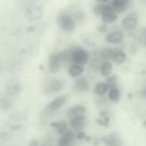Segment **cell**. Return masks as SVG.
<instances>
[{
    "mask_svg": "<svg viewBox=\"0 0 146 146\" xmlns=\"http://www.w3.org/2000/svg\"><path fill=\"white\" fill-rule=\"evenodd\" d=\"M48 0H30L27 4L24 16L29 21L39 20L42 16Z\"/></svg>",
    "mask_w": 146,
    "mask_h": 146,
    "instance_id": "1",
    "label": "cell"
},
{
    "mask_svg": "<svg viewBox=\"0 0 146 146\" xmlns=\"http://www.w3.org/2000/svg\"><path fill=\"white\" fill-rule=\"evenodd\" d=\"M26 121V118L24 115L19 112L15 111L9 116L7 124L11 129L15 130L23 127Z\"/></svg>",
    "mask_w": 146,
    "mask_h": 146,
    "instance_id": "2",
    "label": "cell"
},
{
    "mask_svg": "<svg viewBox=\"0 0 146 146\" xmlns=\"http://www.w3.org/2000/svg\"><path fill=\"white\" fill-rule=\"evenodd\" d=\"M90 57L89 53L86 50L81 48L75 50L71 54L72 59L75 64L81 66L86 64Z\"/></svg>",
    "mask_w": 146,
    "mask_h": 146,
    "instance_id": "3",
    "label": "cell"
},
{
    "mask_svg": "<svg viewBox=\"0 0 146 146\" xmlns=\"http://www.w3.org/2000/svg\"><path fill=\"white\" fill-rule=\"evenodd\" d=\"M56 21L59 26L64 31L70 32L73 31L75 27L73 20L68 15L60 13L57 16Z\"/></svg>",
    "mask_w": 146,
    "mask_h": 146,
    "instance_id": "4",
    "label": "cell"
},
{
    "mask_svg": "<svg viewBox=\"0 0 146 146\" xmlns=\"http://www.w3.org/2000/svg\"><path fill=\"white\" fill-rule=\"evenodd\" d=\"M138 18V15L136 12H131L123 19L121 23L122 26L126 30H133L137 25Z\"/></svg>",
    "mask_w": 146,
    "mask_h": 146,
    "instance_id": "5",
    "label": "cell"
},
{
    "mask_svg": "<svg viewBox=\"0 0 146 146\" xmlns=\"http://www.w3.org/2000/svg\"><path fill=\"white\" fill-rule=\"evenodd\" d=\"M66 98L64 96L59 97L51 102L44 108L42 114L47 115L60 108L65 103Z\"/></svg>",
    "mask_w": 146,
    "mask_h": 146,
    "instance_id": "6",
    "label": "cell"
},
{
    "mask_svg": "<svg viewBox=\"0 0 146 146\" xmlns=\"http://www.w3.org/2000/svg\"><path fill=\"white\" fill-rule=\"evenodd\" d=\"M102 21L104 23L110 24L117 19V16L111 6L104 5L101 15Z\"/></svg>",
    "mask_w": 146,
    "mask_h": 146,
    "instance_id": "7",
    "label": "cell"
},
{
    "mask_svg": "<svg viewBox=\"0 0 146 146\" xmlns=\"http://www.w3.org/2000/svg\"><path fill=\"white\" fill-rule=\"evenodd\" d=\"M102 62L98 58H95L91 61L87 70L88 74L90 78H94L98 76L99 72H100Z\"/></svg>",
    "mask_w": 146,
    "mask_h": 146,
    "instance_id": "8",
    "label": "cell"
},
{
    "mask_svg": "<svg viewBox=\"0 0 146 146\" xmlns=\"http://www.w3.org/2000/svg\"><path fill=\"white\" fill-rule=\"evenodd\" d=\"M85 117L82 114H78L70 117V124L74 129L78 131L82 129L85 126Z\"/></svg>",
    "mask_w": 146,
    "mask_h": 146,
    "instance_id": "9",
    "label": "cell"
},
{
    "mask_svg": "<svg viewBox=\"0 0 146 146\" xmlns=\"http://www.w3.org/2000/svg\"><path fill=\"white\" fill-rule=\"evenodd\" d=\"M7 93L11 96H15L19 94L22 90V86L20 82L15 79L9 81L6 86Z\"/></svg>",
    "mask_w": 146,
    "mask_h": 146,
    "instance_id": "10",
    "label": "cell"
},
{
    "mask_svg": "<svg viewBox=\"0 0 146 146\" xmlns=\"http://www.w3.org/2000/svg\"><path fill=\"white\" fill-rule=\"evenodd\" d=\"M129 5V0H113L111 7L115 13L121 14L125 12Z\"/></svg>",
    "mask_w": 146,
    "mask_h": 146,
    "instance_id": "11",
    "label": "cell"
},
{
    "mask_svg": "<svg viewBox=\"0 0 146 146\" xmlns=\"http://www.w3.org/2000/svg\"><path fill=\"white\" fill-rule=\"evenodd\" d=\"M75 135L71 130H66L63 135L58 140V143L60 146H67L72 143L74 141Z\"/></svg>",
    "mask_w": 146,
    "mask_h": 146,
    "instance_id": "12",
    "label": "cell"
},
{
    "mask_svg": "<svg viewBox=\"0 0 146 146\" xmlns=\"http://www.w3.org/2000/svg\"><path fill=\"white\" fill-rule=\"evenodd\" d=\"M62 58V54H54L51 56L50 59V67L51 72L54 73L58 71Z\"/></svg>",
    "mask_w": 146,
    "mask_h": 146,
    "instance_id": "13",
    "label": "cell"
},
{
    "mask_svg": "<svg viewBox=\"0 0 146 146\" xmlns=\"http://www.w3.org/2000/svg\"><path fill=\"white\" fill-rule=\"evenodd\" d=\"M105 39L106 41L108 43L116 44L121 42L123 36L119 32H115L108 34L106 36Z\"/></svg>",
    "mask_w": 146,
    "mask_h": 146,
    "instance_id": "14",
    "label": "cell"
},
{
    "mask_svg": "<svg viewBox=\"0 0 146 146\" xmlns=\"http://www.w3.org/2000/svg\"><path fill=\"white\" fill-rule=\"evenodd\" d=\"M126 56L125 52L120 49L115 48L112 59L116 63L121 64L126 60Z\"/></svg>",
    "mask_w": 146,
    "mask_h": 146,
    "instance_id": "15",
    "label": "cell"
},
{
    "mask_svg": "<svg viewBox=\"0 0 146 146\" xmlns=\"http://www.w3.org/2000/svg\"><path fill=\"white\" fill-rule=\"evenodd\" d=\"M50 125L55 128L58 134H63L66 130L67 126L66 122L64 120H60L58 122H52L50 123Z\"/></svg>",
    "mask_w": 146,
    "mask_h": 146,
    "instance_id": "16",
    "label": "cell"
},
{
    "mask_svg": "<svg viewBox=\"0 0 146 146\" xmlns=\"http://www.w3.org/2000/svg\"><path fill=\"white\" fill-rule=\"evenodd\" d=\"M75 85L78 89L82 92L87 90L89 87L88 80L84 77H81L78 79L76 81Z\"/></svg>",
    "mask_w": 146,
    "mask_h": 146,
    "instance_id": "17",
    "label": "cell"
},
{
    "mask_svg": "<svg viewBox=\"0 0 146 146\" xmlns=\"http://www.w3.org/2000/svg\"><path fill=\"white\" fill-rule=\"evenodd\" d=\"M63 87V84L58 79L53 80L50 83L48 92L57 93L61 90Z\"/></svg>",
    "mask_w": 146,
    "mask_h": 146,
    "instance_id": "18",
    "label": "cell"
},
{
    "mask_svg": "<svg viewBox=\"0 0 146 146\" xmlns=\"http://www.w3.org/2000/svg\"><path fill=\"white\" fill-rule=\"evenodd\" d=\"M102 140L105 144L109 145H116L119 142L120 139L116 133H113L108 136H104Z\"/></svg>",
    "mask_w": 146,
    "mask_h": 146,
    "instance_id": "19",
    "label": "cell"
},
{
    "mask_svg": "<svg viewBox=\"0 0 146 146\" xmlns=\"http://www.w3.org/2000/svg\"><path fill=\"white\" fill-rule=\"evenodd\" d=\"M84 71V68L82 66L75 64L70 67L68 70V73L71 77H75L80 75Z\"/></svg>",
    "mask_w": 146,
    "mask_h": 146,
    "instance_id": "20",
    "label": "cell"
},
{
    "mask_svg": "<svg viewBox=\"0 0 146 146\" xmlns=\"http://www.w3.org/2000/svg\"><path fill=\"white\" fill-rule=\"evenodd\" d=\"M85 109L82 106L77 105L74 106L67 111L68 116L71 117L73 116L80 114L85 112Z\"/></svg>",
    "mask_w": 146,
    "mask_h": 146,
    "instance_id": "21",
    "label": "cell"
},
{
    "mask_svg": "<svg viewBox=\"0 0 146 146\" xmlns=\"http://www.w3.org/2000/svg\"><path fill=\"white\" fill-rule=\"evenodd\" d=\"M112 68V65L110 62L104 61L101 64L100 72L103 76H108L111 73Z\"/></svg>",
    "mask_w": 146,
    "mask_h": 146,
    "instance_id": "22",
    "label": "cell"
},
{
    "mask_svg": "<svg viewBox=\"0 0 146 146\" xmlns=\"http://www.w3.org/2000/svg\"><path fill=\"white\" fill-rule=\"evenodd\" d=\"M114 48H105L103 49L100 53V56L103 59H112Z\"/></svg>",
    "mask_w": 146,
    "mask_h": 146,
    "instance_id": "23",
    "label": "cell"
},
{
    "mask_svg": "<svg viewBox=\"0 0 146 146\" xmlns=\"http://www.w3.org/2000/svg\"><path fill=\"white\" fill-rule=\"evenodd\" d=\"M109 88L107 83L99 82L96 85L95 88V93L98 95H101L105 93Z\"/></svg>",
    "mask_w": 146,
    "mask_h": 146,
    "instance_id": "24",
    "label": "cell"
},
{
    "mask_svg": "<svg viewBox=\"0 0 146 146\" xmlns=\"http://www.w3.org/2000/svg\"><path fill=\"white\" fill-rule=\"evenodd\" d=\"M108 96L111 101L115 102H118L120 97L119 90L117 88L110 89L109 93Z\"/></svg>",
    "mask_w": 146,
    "mask_h": 146,
    "instance_id": "25",
    "label": "cell"
},
{
    "mask_svg": "<svg viewBox=\"0 0 146 146\" xmlns=\"http://www.w3.org/2000/svg\"><path fill=\"white\" fill-rule=\"evenodd\" d=\"M117 77L115 75H112L108 77L107 79V84L109 88L110 89L117 88Z\"/></svg>",
    "mask_w": 146,
    "mask_h": 146,
    "instance_id": "26",
    "label": "cell"
},
{
    "mask_svg": "<svg viewBox=\"0 0 146 146\" xmlns=\"http://www.w3.org/2000/svg\"><path fill=\"white\" fill-rule=\"evenodd\" d=\"M0 104L3 109L5 110H7L11 108L12 103L11 101L8 98L3 97L1 99Z\"/></svg>",
    "mask_w": 146,
    "mask_h": 146,
    "instance_id": "27",
    "label": "cell"
},
{
    "mask_svg": "<svg viewBox=\"0 0 146 146\" xmlns=\"http://www.w3.org/2000/svg\"><path fill=\"white\" fill-rule=\"evenodd\" d=\"M104 4H98L95 5L93 9L94 14L96 16H101Z\"/></svg>",
    "mask_w": 146,
    "mask_h": 146,
    "instance_id": "28",
    "label": "cell"
},
{
    "mask_svg": "<svg viewBox=\"0 0 146 146\" xmlns=\"http://www.w3.org/2000/svg\"><path fill=\"white\" fill-rule=\"evenodd\" d=\"M0 137L1 139L2 140L7 141L11 139L12 135L9 132L7 131H3L1 132Z\"/></svg>",
    "mask_w": 146,
    "mask_h": 146,
    "instance_id": "29",
    "label": "cell"
},
{
    "mask_svg": "<svg viewBox=\"0 0 146 146\" xmlns=\"http://www.w3.org/2000/svg\"><path fill=\"white\" fill-rule=\"evenodd\" d=\"M96 123L98 125L104 126L107 127H109V123L106 122L104 120H103L100 118H97L96 120Z\"/></svg>",
    "mask_w": 146,
    "mask_h": 146,
    "instance_id": "30",
    "label": "cell"
},
{
    "mask_svg": "<svg viewBox=\"0 0 146 146\" xmlns=\"http://www.w3.org/2000/svg\"><path fill=\"white\" fill-rule=\"evenodd\" d=\"M97 31L100 33H104L107 30V26L105 24H102L99 25L97 29Z\"/></svg>",
    "mask_w": 146,
    "mask_h": 146,
    "instance_id": "31",
    "label": "cell"
},
{
    "mask_svg": "<svg viewBox=\"0 0 146 146\" xmlns=\"http://www.w3.org/2000/svg\"><path fill=\"white\" fill-rule=\"evenodd\" d=\"M86 135L85 132L81 131H79L77 133L76 137L78 139L81 140L83 138H84Z\"/></svg>",
    "mask_w": 146,
    "mask_h": 146,
    "instance_id": "32",
    "label": "cell"
},
{
    "mask_svg": "<svg viewBox=\"0 0 146 146\" xmlns=\"http://www.w3.org/2000/svg\"><path fill=\"white\" fill-rule=\"evenodd\" d=\"M38 141L36 139H31L29 142V145L30 146H36L38 145Z\"/></svg>",
    "mask_w": 146,
    "mask_h": 146,
    "instance_id": "33",
    "label": "cell"
},
{
    "mask_svg": "<svg viewBox=\"0 0 146 146\" xmlns=\"http://www.w3.org/2000/svg\"><path fill=\"white\" fill-rule=\"evenodd\" d=\"M76 16L77 19L80 20L81 19V20L84 19V13L81 11L77 12L76 13Z\"/></svg>",
    "mask_w": 146,
    "mask_h": 146,
    "instance_id": "34",
    "label": "cell"
},
{
    "mask_svg": "<svg viewBox=\"0 0 146 146\" xmlns=\"http://www.w3.org/2000/svg\"><path fill=\"white\" fill-rule=\"evenodd\" d=\"M35 30V27L33 25H30L27 29L26 31L28 33H32L34 32Z\"/></svg>",
    "mask_w": 146,
    "mask_h": 146,
    "instance_id": "35",
    "label": "cell"
},
{
    "mask_svg": "<svg viewBox=\"0 0 146 146\" xmlns=\"http://www.w3.org/2000/svg\"><path fill=\"white\" fill-rule=\"evenodd\" d=\"M107 114V112L104 111H101L100 112V115L102 116H106Z\"/></svg>",
    "mask_w": 146,
    "mask_h": 146,
    "instance_id": "36",
    "label": "cell"
},
{
    "mask_svg": "<svg viewBox=\"0 0 146 146\" xmlns=\"http://www.w3.org/2000/svg\"><path fill=\"white\" fill-rule=\"evenodd\" d=\"M85 140L86 141H89L91 140V137L88 135H86L84 138Z\"/></svg>",
    "mask_w": 146,
    "mask_h": 146,
    "instance_id": "37",
    "label": "cell"
},
{
    "mask_svg": "<svg viewBox=\"0 0 146 146\" xmlns=\"http://www.w3.org/2000/svg\"><path fill=\"white\" fill-rule=\"evenodd\" d=\"M132 95L131 94L129 93L128 95V98L129 99H131L132 98Z\"/></svg>",
    "mask_w": 146,
    "mask_h": 146,
    "instance_id": "38",
    "label": "cell"
},
{
    "mask_svg": "<svg viewBox=\"0 0 146 146\" xmlns=\"http://www.w3.org/2000/svg\"><path fill=\"white\" fill-rule=\"evenodd\" d=\"M97 2H106L108 1V0H96Z\"/></svg>",
    "mask_w": 146,
    "mask_h": 146,
    "instance_id": "39",
    "label": "cell"
},
{
    "mask_svg": "<svg viewBox=\"0 0 146 146\" xmlns=\"http://www.w3.org/2000/svg\"><path fill=\"white\" fill-rule=\"evenodd\" d=\"M142 125L146 127V121H144L143 122Z\"/></svg>",
    "mask_w": 146,
    "mask_h": 146,
    "instance_id": "40",
    "label": "cell"
},
{
    "mask_svg": "<svg viewBox=\"0 0 146 146\" xmlns=\"http://www.w3.org/2000/svg\"><path fill=\"white\" fill-rule=\"evenodd\" d=\"M144 92H145V94L146 95V89L145 91Z\"/></svg>",
    "mask_w": 146,
    "mask_h": 146,
    "instance_id": "41",
    "label": "cell"
}]
</instances>
